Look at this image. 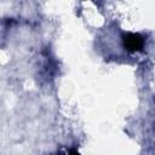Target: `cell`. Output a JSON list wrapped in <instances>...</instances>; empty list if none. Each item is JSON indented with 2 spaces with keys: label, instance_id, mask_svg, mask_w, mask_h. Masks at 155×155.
<instances>
[{
  "label": "cell",
  "instance_id": "6da1fadb",
  "mask_svg": "<svg viewBox=\"0 0 155 155\" xmlns=\"http://www.w3.org/2000/svg\"><path fill=\"white\" fill-rule=\"evenodd\" d=\"M122 42H124L125 48L127 51H130V52H136V51L142 50L143 44H144L142 35L136 34V33H126V34H124Z\"/></svg>",
  "mask_w": 155,
  "mask_h": 155
},
{
  "label": "cell",
  "instance_id": "7a4b0ae2",
  "mask_svg": "<svg viewBox=\"0 0 155 155\" xmlns=\"http://www.w3.org/2000/svg\"><path fill=\"white\" fill-rule=\"evenodd\" d=\"M58 155H80V154H79L75 149L69 148V149H63V150H61Z\"/></svg>",
  "mask_w": 155,
  "mask_h": 155
}]
</instances>
